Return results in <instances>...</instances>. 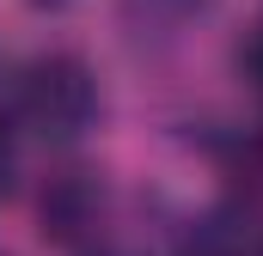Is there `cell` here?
Instances as JSON below:
<instances>
[{"mask_svg":"<svg viewBox=\"0 0 263 256\" xmlns=\"http://www.w3.org/2000/svg\"><path fill=\"white\" fill-rule=\"evenodd\" d=\"M98 116V79L80 55H37L12 79V122L37 140H73Z\"/></svg>","mask_w":263,"mask_h":256,"instance_id":"obj_1","label":"cell"},{"mask_svg":"<svg viewBox=\"0 0 263 256\" xmlns=\"http://www.w3.org/2000/svg\"><path fill=\"white\" fill-rule=\"evenodd\" d=\"M178 256H263V214L257 207H214L178 238Z\"/></svg>","mask_w":263,"mask_h":256,"instance_id":"obj_2","label":"cell"},{"mask_svg":"<svg viewBox=\"0 0 263 256\" xmlns=\"http://www.w3.org/2000/svg\"><path fill=\"white\" fill-rule=\"evenodd\" d=\"M208 0H123V18H129L135 31H178V25H190Z\"/></svg>","mask_w":263,"mask_h":256,"instance_id":"obj_3","label":"cell"},{"mask_svg":"<svg viewBox=\"0 0 263 256\" xmlns=\"http://www.w3.org/2000/svg\"><path fill=\"white\" fill-rule=\"evenodd\" d=\"M239 73L251 79V92L263 98V18L245 31V43H239Z\"/></svg>","mask_w":263,"mask_h":256,"instance_id":"obj_4","label":"cell"},{"mask_svg":"<svg viewBox=\"0 0 263 256\" xmlns=\"http://www.w3.org/2000/svg\"><path fill=\"white\" fill-rule=\"evenodd\" d=\"M12 183V140H6V128H0V195Z\"/></svg>","mask_w":263,"mask_h":256,"instance_id":"obj_5","label":"cell"},{"mask_svg":"<svg viewBox=\"0 0 263 256\" xmlns=\"http://www.w3.org/2000/svg\"><path fill=\"white\" fill-rule=\"evenodd\" d=\"M31 6H67V0H31Z\"/></svg>","mask_w":263,"mask_h":256,"instance_id":"obj_6","label":"cell"},{"mask_svg":"<svg viewBox=\"0 0 263 256\" xmlns=\"http://www.w3.org/2000/svg\"><path fill=\"white\" fill-rule=\"evenodd\" d=\"M104 256H123V250H104Z\"/></svg>","mask_w":263,"mask_h":256,"instance_id":"obj_7","label":"cell"}]
</instances>
